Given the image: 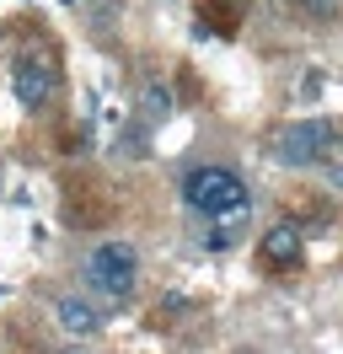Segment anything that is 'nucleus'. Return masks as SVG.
I'll list each match as a JSON object with an SVG mask.
<instances>
[{"instance_id": "1", "label": "nucleus", "mask_w": 343, "mask_h": 354, "mask_svg": "<svg viewBox=\"0 0 343 354\" xmlns=\"http://www.w3.org/2000/svg\"><path fill=\"white\" fill-rule=\"evenodd\" d=\"M183 199H188L193 215H247V183L231 172V167H193L183 177Z\"/></svg>"}, {"instance_id": "2", "label": "nucleus", "mask_w": 343, "mask_h": 354, "mask_svg": "<svg viewBox=\"0 0 343 354\" xmlns=\"http://www.w3.org/2000/svg\"><path fill=\"white\" fill-rule=\"evenodd\" d=\"M134 274H140V258H134L129 242H102V247H91V258H86V285L102 301H124L134 290Z\"/></svg>"}, {"instance_id": "3", "label": "nucleus", "mask_w": 343, "mask_h": 354, "mask_svg": "<svg viewBox=\"0 0 343 354\" xmlns=\"http://www.w3.org/2000/svg\"><path fill=\"white\" fill-rule=\"evenodd\" d=\"M327 145H333V124H327V118H295V124H284V129L274 134V156L284 167H306V161H317Z\"/></svg>"}, {"instance_id": "4", "label": "nucleus", "mask_w": 343, "mask_h": 354, "mask_svg": "<svg viewBox=\"0 0 343 354\" xmlns=\"http://www.w3.org/2000/svg\"><path fill=\"white\" fill-rule=\"evenodd\" d=\"M11 86H17L21 108H43V102L54 97V65H48V59H21L17 75H11Z\"/></svg>"}, {"instance_id": "5", "label": "nucleus", "mask_w": 343, "mask_h": 354, "mask_svg": "<svg viewBox=\"0 0 343 354\" xmlns=\"http://www.w3.org/2000/svg\"><path fill=\"white\" fill-rule=\"evenodd\" d=\"M54 322H59L70 338H91V333H102V311L91 306L86 295H59V301H54Z\"/></svg>"}, {"instance_id": "6", "label": "nucleus", "mask_w": 343, "mask_h": 354, "mask_svg": "<svg viewBox=\"0 0 343 354\" xmlns=\"http://www.w3.org/2000/svg\"><path fill=\"white\" fill-rule=\"evenodd\" d=\"M300 252H306V236H300V225H268L263 231V263H274V268H290L300 263Z\"/></svg>"}, {"instance_id": "7", "label": "nucleus", "mask_w": 343, "mask_h": 354, "mask_svg": "<svg viewBox=\"0 0 343 354\" xmlns=\"http://www.w3.org/2000/svg\"><path fill=\"white\" fill-rule=\"evenodd\" d=\"M300 22H317V27H338L343 22V0H290Z\"/></svg>"}, {"instance_id": "8", "label": "nucleus", "mask_w": 343, "mask_h": 354, "mask_svg": "<svg viewBox=\"0 0 343 354\" xmlns=\"http://www.w3.org/2000/svg\"><path fill=\"white\" fill-rule=\"evenodd\" d=\"M236 236H241V215H220V221L210 225L204 247H210V252H225V247H236Z\"/></svg>"}, {"instance_id": "9", "label": "nucleus", "mask_w": 343, "mask_h": 354, "mask_svg": "<svg viewBox=\"0 0 343 354\" xmlns=\"http://www.w3.org/2000/svg\"><path fill=\"white\" fill-rule=\"evenodd\" d=\"M140 102H145V113H150V118H167V113H172V91L161 86V81H150Z\"/></svg>"}, {"instance_id": "10", "label": "nucleus", "mask_w": 343, "mask_h": 354, "mask_svg": "<svg viewBox=\"0 0 343 354\" xmlns=\"http://www.w3.org/2000/svg\"><path fill=\"white\" fill-rule=\"evenodd\" d=\"M327 183H333V188L343 194V161H333V167H327Z\"/></svg>"}, {"instance_id": "11", "label": "nucleus", "mask_w": 343, "mask_h": 354, "mask_svg": "<svg viewBox=\"0 0 343 354\" xmlns=\"http://www.w3.org/2000/svg\"><path fill=\"white\" fill-rule=\"evenodd\" d=\"M0 188H6V172H0Z\"/></svg>"}]
</instances>
